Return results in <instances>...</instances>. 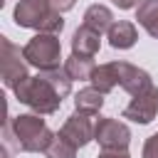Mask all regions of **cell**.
<instances>
[{
  "label": "cell",
  "instance_id": "obj_18",
  "mask_svg": "<svg viewBox=\"0 0 158 158\" xmlns=\"http://www.w3.org/2000/svg\"><path fill=\"white\" fill-rule=\"evenodd\" d=\"M143 158H158V133L148 136L143 143Z\"/></svg>",
  "mask_w": 158,
  "mask_h": 158
},
{
  "label": "cell",
  "instance_id": "obj_10",
  "mask_svg": "<svg viewBox=\"0 0 158 158\" xmlns=\"http://www.w3.org/2000/svg\"><path fill=\"white\" fill-rule=\"evenodd\" d=\"M101 47V35L86 25L77 27V32L72 35V52L74 54H81V57H96Z\"/></svg>",
  "mask_w": 158,
  "mask_h": 158
},
{
  "label": "cell",
  "instance_id": "obj_5",
  "mask_svg": "<svg viewBox=\"0 0 158 158\" xmlns=\"http://www.w3.org/2000/svg\"><path fill=\"white\" fill-rule=\"evenodd\" d=\"M0 67H2V84L7 89H15L17 84H22L30 74H27V59L20 52V47H15L7 37H0Z\"/></svg>",
  "mask_w": 158,
  "mask_h": 158
},
{
  "label": "cell",
  "instance_id": "obj_1",
  "mask_svg": "<svg viewBox=\"0 0 158 158\" xmlns=\"http://www.w3.org/2000/svg\"><path fill=\"white\" fill-rule=\"evenodd\" d=\"M40 116L42 114H20L7 121V128L17 141V148L25 153H44L54 138V133L47 128L44 118Z\"/></svg>",
  "mask_w": 158,
  "mask_h": 158
},
{
  "label": "cell",
  "instance_id": "obj_2",
  "mask_svg": "<svg viewBox=\"0 0 158 158\" xmlns=\"http://www.w3.org/2000/svg\"><path fill=\"white\" fill-rule=\"evenodd\" d=\"M12 91H15V96H17L20 104L30 106L35 114H42V116L54 114V111L62 106L59 91L52 86V81H49L42 72H40L37 77H27V79H25L22 84H17Z\"/></svg>",
  "mask_w": 158,
  "mask_h": 158
},
{
  "label": "cell",
  "instance_id": "obj_11",
  "mask_svg": "<svg viewBox=\"0 0 158 158\" xmlns=\"http://www.w3.org/2000/svg\"><path fill=\"white\" fill-rule=\"evenodd\" d=\"M106 37H109V44L114 49H131L136 44V40H138V30H136L133 22L118 20V22L111 25V30L106 32Z\"/></svg>",
  "mask_w": 158,
  "mask_h": 158
},
{
  "label": "cell",
  "instance_id": "obj_13",
  "mask_svg": "<svg viewBox=\"0 0 158 158\" xmlns=\"http://www.w3.org/2000/svg\"><path fill=\"white\" fill-rule=\"evenodd\" d=\"M84 25L86 27H91V30H96L99 35H104V32H109L111 30V25H114V15H111V10L106 7V5H89L86 7V12H84Z\"/></svg>",
  "mask_w": 158,
  "mask_h": 158
},
{
  "label": "cell",
  "instance_id": "obj_12",
  "mask_svg": "<svg viewBox=\"0 0 158 158\" xmlns=\"http://www.w3.org/2000/svg\"><path fill=\"white\" fill-rule=\"evenodd\" d=\"M91 86L99 89L101 94H109L118 86V64L116 62H106V64H99L91 74Z\"/></svg>",
  "mask_w": 158,
  "mask_h": 158
},
{
  "label": "cell",
  "instance_id": "obj_9",
  "mask_svg": "<svg viewBox=\"0 0 158 158\" xmlns=\"http://www.w3.org/2000/svg\"><path fill=\"white\" fill-rule=\"evenodd\" d=\"M116 64H118V86L123 91H128L131 96L153 86V79L146 69H141L136 64H128V62H116Z\"/></svg>",
  "mask_w": 158,
  "mask_h": 158
},
{
  "label": "cell",
  "instance_id": "obj_7",
  "mask_svg": "<svg viewBox=\"0 0 158 158\" xmlns=\"http://www.w3.org/2000/svg\"><path fill=\"white\" fill-rule=\"evenodd\" d=\"M158 114V86H151L131 99V104L123 109V118L136 123H151Z\"/></svg>",
  "mask_w": 158,
  "mask_h": 158
},
{
  "label": "cell",
  "instance_id": "obj_15",
  "mask_svg": "<svg viewBox=\"0 0 158 158\" xmlns=\"http://www.w3.org/2000/svg\"><path fill=\"white\" fill-rule=\"evenodd\" d=\"M94 69H96L94 57H81V54H74V52H72V57H69V59H64V72L69 74V79H72V81H74V79H79V81L91 79Z\"/></svg>",
  "mask_w": 158,
  "mask_h": 158
},
{
  "label": "cell",
  "instance_id": "obj_14",
  "mask_svg": "<svg viewBox=\"0 0 158 158\" xmlns=\"http://www.w3.org/2000/svg\"><path fill=\"white\" fill-rule=\"evenodd\" d=\"M104 106V94L94 86H86L81 91H77L74 96V109L81 111V114H89V116H96Z\"/></svg>",
  "mask_w": 158,
  "mask_h": 158
},
{
  "label": "cell",
  "instance_id": "obj_17",
  "mask_svg": "<svg viewBox=\"0 0 158 158\" xmlns=\"http://www.w3.org/2000/svg\"><path fill=\"white\" fill-rule=\"evenodd\" d=\"M77 146L74 143H69L59 131L54 133V138H52V143L47 146V151H44V156L47 158H77Z\"/></svg>",
  "mask_w": 158,
  "mask_h": 158
},
{
  "label": "cell",
  "instance_id": "obj_20",
  "mask_svg": "<svg viewBox=\"0 0 158 158\" xmlns=\"http://www.w3.org/2000/svg\"><path fill=\"white\" fill-rule=\"evenodd\" d=\"M99 158H131L126 151H118V148H104L99 153Z\"/></svg>",
  "mask_w": 158,
  "mask_h": 158
},
{
  "label": "cell",
  "instance_id": "obj_6",
  "mask_svg": "<svg viewBox=\"0 0 158 158\" xmlns=\"http://www.w3.org/2000/svg\"><path fill=\"white\" fill-rule=\"evenodd\" d=\"M94 141L101 148H118L126 151L131 143V131L126 123L116 121V118H99L94 126Z\"/></svg>",
  "mask_w": 158,
  "mask_h": 158
},
{
  "label": "cell",
  "instance_id": "obj_3",
  "mask_svg": "<svg viewBox=\"0 0 158 158\" xmlns=\"http://www.w3.org/2000/svg\"><path fill=\"white\" fill-rule=\"evenodd\" d=\"M17 27H30L37 32H62L64 20L62 12H57L47 0H20L12 12Z\"/></svg>",
  "mask_w": 158,
  "mask_h": 158
},
{
  "label": "cell",
  "instance_id": "obj_16",
  "mask_svg": "<svg viewBox=\"0 0 158 158\" xmlns=\"http://www.w3.org/2000/svg\"><path fill=\"white\" fill-rule=\"evenodd\" d=\"M136 20L151 37H158V0H141L136 7Z\"/></svg>",
  "mask_w": 158,
  "mask_h": 158
},
{
  "label": "cell",
  "instance_id": "obj_4",
  "mask_svg": "<svg viewBox=\"0 0 158 158\" xmlns=\"http://www.w3.org/2000/svg\"><path fill=\"white\" fill-rule=\"evenodd\" d=\"M22 54H25L27 64L40 72H52V69L64 67L62 64V44L54 32H37L22 47Z\"/></svg>",
  "mask_w": 158,
  "mask_h": 158
},
{
  "label": "cell",
  "instance_id": "obj_19",
  "mask_svg": "<svg viewBox=\"0 0 158 158\" xmlns=\"http://www.w3.org/2000/svg\"><path fill=\"white\" fill-rule=\"evenodd\" d=\"M57 12H67V10H72L74 5H77V0H47Z\"/></svg>",
  "mask_w": 158,
  "mask_h": 158
},
{
  "label": "cell",
  "instance_id": "obj_8",
  "mask_svg": "<svg viewBox=\"0 0 158 158\" xmlns=\"http://www.w3.org/2000/svg\"><path fill=\"white\" fill-rule=\"evenodd\" d=\"M94 126H96V123H91V116H89V114L74 111V114L64 121V126L59 128V133H62L69 143H74L77 148H84L89 141H94Z\"/></svg>",
  "mask_w": 158,
  "mask_h": 158
},
{
  "label": "cell",
  "instance_id": "obj_21",
  "mask_svg": "<svg viewBox=\"0 0 158 158\" xmlns=\"http://www.w3.org/2000/svg\"><path fill=\"white\" fill-rule=\"evenodd\" d=\"M111 2H114L118 10H131V7H136L138 0H111Z\"/></svg>",
  "mask_w": 158,
  "mask_h": 158
}]
</instances>
